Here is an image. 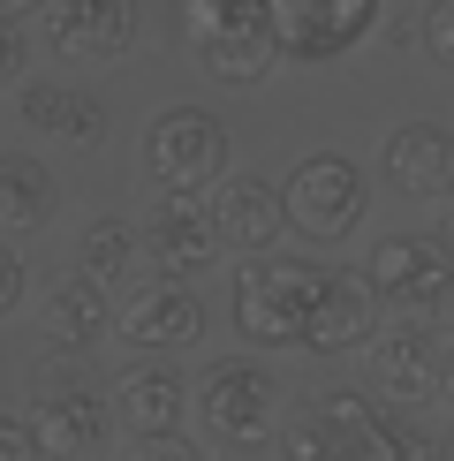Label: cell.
<instances>
[{"instance_id": "obj_1", "label": "cell", "mask_w": 454, "mask_h": 461, "mask_svg": "<svg viewBox=\"0 0 454 461\" xmlns=\"http://www.w3.org/2000/svg\"><path fill=\"white\" fill-rule=\"evenodd\" d=\"M318 287H326V265L258 249L235 273V333L258 340V348H303L311 311H318Z\"/></svg>"}, {"instance_id": "obj_2", "label": "cell", "mask_w": 454, "mask_h": 461, "mask_svg": "<svg viewBox=\"0 0 454 461\" xmlns=\"http://www.w3.org/2000/svg\"><path fill=\"white\" fill-rule=\"evenodd\" d=\"M409 431L386 424L364 393H318L280 431V461H409Z\"/></svg>"}, {"instance_id": "obj_3", "label": "cell", "mask_w": 454, "mask_h": 461, "mask_svg": "<svg viewBox=\"0 0 454 461\" xmlns=\"http://www.w3.org/2000/svg\"><path fill=\"white\" fill-rule=\"evenodd\" d=\"M182 38L220 84H258L273 61H288L265 0H182Z\"/></svg>"}, {"instance_id": "obj_4", "label": "cell", "mask_w": 454, "mask_h": 461, "mask_svg": "<svg viewBox=\"0 0 454 461\" xmlns=\"http://www.w3.org/2000/svg\"><path fill=\"white\" fill-rule=\"evenodd\" d=\"M227 159H235V144H227V122L204 106H167L159 122L144 129V175L167 189V197H204Z\"/></svg>"}, {"instance_id": "obj_5", "label": "cell", "mask_w": 454, "mask_h": 461, "mask_svg": "<svg viewBox=\"0 0 454 461\" xmlns=\"http://www.w3.org/2000/svg\"><path fill=\"white\" fill-rule=\"evenodd\" d=\"M371 287L394 303L402 318L416 325H447L454 311V249L447 242H424V235H386L371 249Z\"/></svg>"}, {"instance_id": "obj_6", "label": "cell", "mask_w": 454, "mask_h": 461, "mask_svg": "<svg viewBox=\"0 0 454 461\" xmlns=\"http://www.w3.org/2000/svg\"><path fill=\"white\" fill-rule=\"evenodd\" d=\"M280 204H288L295 235L340 242L364 220V175H356V159H340V151H303L288 167V182H280Z\"/></svg>"}, {"instance_id": "obj_7", "label": "cell", "mask_w": 454, "mask_h": 461, "mask_svg": "<svg viewBox=\"0 0 454 461\" xmlns=\"http://www.w3.org/2000/svg\"><path fill=\"white\" fill-rule=\"evenodd\" d=\"M265 15L288 61H340L356 38H371L378 0H265Z\"/></svg>"}, {"instance_id": "obj_8", "label": "cell", "mask_w": 454, "mask_h": 461, "mask_svg": "<svg viewBox=\"0 0 454 461\" xmlns=\"http://www.w3.org/2000/svg\"><path fill=\"white\" fill-rule=\"evenodd\" d=\"M197 409H204V431L213 438L258 447V438L273 431V378H265V363H250V356L213 363V371L197 378Z\"/></svg>"}, {"instance_id": "obj_9", "label": "cell", "mask_w": 454, "mask_h": 461, "mask_svg": "<svg viewBox=\"0 0 454 461\" xmlns=\"http://www.w3.org/2000/svg\"><path fill=\"white\" fill-rule=\"evenodd\" d=\"M31 431H38V447H46L53 461H84V454H99V438H106V401L84 386V378H46L31 401Z\"/></svg>"}, {"instance_id": "obj_10", "label": "cell", "mask_w": 454, "mask_h": 461, "mask_svg": "<svg viewBox=\"0 0 454 461\" xmlns=\"http://www.w3.org/2000/svg\"><path fill=\"white\" fill-rule=\"evenodd\" d=\"M46 38L68 61H122L137 46V0H46Z\"/></svg>"}, {"instance_id": "obj_11", "label": "cell", "mask_w": 454, "mask_h": 461, "mask_svg": "<svg viewBox=\"0 0 454 461\" xmlns=\"http://www.w3.org/2000/svg\"><path fill=\"white\" fill-rule=\"evenodd\" d=\"M371 333H378V287H371V273H326L303 348L311 356H356V348H371Z\"/></svg>"}, {"instance_id": "obj_12", "label": "cell", "mask_w": 454, "mask_h": 461, "mask_svg": "<svg viewBox=\"0 0 454 461\" xmlns=\"http://www.w3.org/2000/svg\"><path fill=\"white\" fill-rule=\"evenodd\" d=\"M114 333H122L129 348H189V340L204 333V311H197V295L167 273V280H144L137 295L114 311Z\"/></svg>"}, {"instance_id": "obj_13", "label": "cell", "mask_w": 454, "mask_h": 461, "mask_svg": "<svg viewBox=\"0 0 454 461\" xmlns=\"http://www.w3.org/2000/svg\"><path fill=\"white\" fill-rule=\"evenodd\" d=\"M378 159H386V182L402 189V197L447 204V189H454V137H447L440 122H402Z\"/></svg>"}, {"instance_id": "obj_14", "label": "cell", "mask_w": 454, "mask_h": 461, "mask_svg": "<svg viewBox=\"0 0 454 461\" xmlns=\"http://www.w3.org/2000/svg\"><path fill=\"white\" fill-rule=\"evenodd\" d=\"M440 371H447V356H440V340H431V325H386V333H371V378L386 393H402V401H424V393H440Z\"/></svg>"}, {"instance_id": "obj_15", "label": "cell", "mask_w": 454, "mask_h": 461, "mask_svg": "<svg viewBox=\"0 0 454 461\" xmlns=\"http://www.w3.org/2000/svg\"><path fill=\"white\" fill-rule=\"evenodd\" d=\"M144 249H151V265H159V273L189 280V273H204L227 242H220V227H213V212H204L197 197H167L159 220H151V235H144Z\"/></svg>"}, {"instance_id": "obj_16", "label": "cell", "mask_w": 454, "mask_h": 461, "mask_svg": "<svg viewBox=\"0 0 454 461\" xmlns=\"http://www.w3.org/2000/svg\"><path fill=\"white\" fill-rule=\"evenodd\" d=\"M106 325H114V303H106V280H91V273H68L46 287V340L53 348H99L106 340Z\"/></svg>"}, {"instance_id": "obj_17", "label": "cell", "mask_w": 454, "mask_h": 461, "mask_svg": "<svg viewBox=\"0 0 454 461\" xmlns=\"http://www.w3.org/2000/svg\"><path fill=\"white\" fill-rule=\"evenodd\" d=\"M213 227L227 249H242V258H258V249L280 242V227H288V204H280V189L265 182H227L220 204H213Z\"/></svg>"}, {"instance_id": "obj_18", "label": "cell", "mask_w": 454, "mask_h": 461, "mask_svg": "<svg viewBox=\"0 0 454 461\" xmlns=\"http://www.w3.org/2000/svg\"><path fill=\"white\" fill-rule=\"evenodd\" d=\"M182 409H189V386L175 371H122L114 386V416L129 424V438H159V431H182Z\"/></svg>"}, {"instance_id": "obj_19", "label": "cell", "mask_w": 454, "mask_h": 461, "mask_svg": "<svg viewBox=\"0 0 454 461\" xmlns=\"http://www.w3.org/2000/svg\"><path fill=\"white\" fill-rule=\"evenodd\" d=\"M23 122L38 137H61V144H99L106 137V106L91 91H68V84H23Z\"/></svg>"}, {"instance_id": "obj_20", "label": "cell", "mask_w": 454, "mask_h": 461, "mask_svg": "<svg viewBox=\"0 0 454 461\" xmlns=\"http://www.w3.org/2000/svg\"><path fill=\"white\" fill-rule=\"evenodd\" d=\"M53 175L46 159H31V151H0V235H31V227L53 220Z\"/></svg>"}, {"instance_id": "obj_21", "label": "cell", "mask_w": 454, "mask_h": 461, "mask_svg": "<svg viewBox=\"0 0 454 461\" xmlns=\"http://www.w3.org/2000/svg\"><path fill=\"white\" fill-rule=\"evenodd\" d=\"M137 258H144V235L129 220H91L84 242H76V273H91V280H106V287L137 273Z\"/></svg>"}, {"instance_id": "obj_22", "label": "cell", "mask_w": 454, "mask_h": 461, "mask_svg": "<svg viewBox=\"0 0 454 461\" xmlns=\"http://www.w3.org/2000/svg\"><path fill=\"white\" fill-rule=\"evenodd\" d=\"M416 38H424V53H431L440 68H454V0H431L424 23H416Z\"/></svg>"}, {"instance_id": "obj_23", "label": "cell", "mask_w": 454, "mask_h": 461, "mask_svg": "<svg viewBox=\"0 0 454 461\" xmlns=\"http://www.w3.org/2000/svg\"><path fill=\"white\" fill-rule=\"evenodd\" d=\"M31 46H23V23H0V91H23L31 84Z\"/></svg>"}, {"instance_id": "obj_24", "label": "cell", "mask_w": 454, "mask_h": 461, "mask_svg": "<svg viewBox=\"0 0 454 461\" xmlns=\"http://www.w3.org/2000/svg\"><path fill=\"white\" fill-rule=\"evenodd\" d=\"M129 461H204V454L182 447L175 431H159V438H129Z\"/></svg>"}, {"instance_id": "obj_25", "label": "cell", "mask_w": 454, "mask_h": 461, "mask_svg": "<svg viewBox=\"0 0 454 461\" xmlns=\"http://www.w3.org/2000/svg\"><path fill=\"white\" fill-rule=\"evenodd\" d=\"M46 447H38L31 424H15V416H0V461H38Z\"/></svg>"}, {"instance_id": "obj_26", "label": "cell", "mask_w": 454, "mask_h": 461, "mask_svg": "<svg viewBox=\"0 0 454 461\" xmlns=\"http://www.w3.org/2000/svg\"><path fill=\"white\" fill-rule=\"evenodd\" d=\"M23 280H31V273H23V258H15V249L0 242V318H8L15 303H23Z\"/></svg>"}, {"instance_id": "obj_27", "label": "cell", "mask_w": 454, "mask_h": 461, "mask_svg": "<svg viewBox=\"0 0 454 461\" xmlns=\"http://www.w3.org/2000/svg\"><path fill=\"white\" fill-rule=\"evenodd\" d=\"M46 0H0V23H23V15H38Z\"/></svg>"}, {"instance_id": "obj_28", "label": "cell", "mask_w": 454, "mask_h": 461, "mask_svg": "<svg viewBox=\"0 0 454 461\" xmlns=\"http://www.w3.org/2000/svg\"><path fill=\"white\" fill-rule=\"evenodd\" d=\"M447 249H454V189H447Z\"/></svg>"}, {"instance_id": "obj_29", "label": "cell", "mask_w": 454, "mask_h": 461, "mask_svg": "<svg viewBox=\"0 0 454 461\" xmlns=\"http://www.w3.org/2000/svg\"><path fill=\"white\" fill-rule=\"evenodd\" d=\"M440 393H454V356H447V371H440Z\"/></svg>"}, {"instance_id": "obj_30", "label": "cell", "mask_w": 454, "mask_h": 461, "mask_svg": "<svg viewBox=\"0 0 454 461\" xmlns=\"http://www.w3.org/2000/svg\"><path fill=\"white\" fill-rule=\"evenodd\" d=\"M440 461H454V431H447V454H440Z\"/></svg>"}, {"instance_id": "obj_31", "label": "cell", "mask_w": 454, "mask_h": 461, "mask_svg": "<svg viewBox=\"0 0 454 461\" xmlns=\"http://www.w3.org/2000/svg\"><path fill=\"white\" fill-rule=\"evenodd\" d=\"M447 333H454V311H447Z\"/></svg>"}]
</instances>
